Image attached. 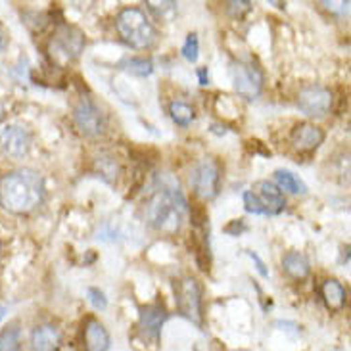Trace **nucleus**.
Instances as JSON below:
<instances>
[{"instance_id": "1", "label": "nucleus", "mask_w": 351, "mask_h": 351, "mask_svg": "<svg viewBox=\"0 0 351 351\" xmlns=\"http://www.w3.org/2000/svg\"><path fill=\"white\" fill-rule=\"evenodd\" d=\"M45 198V180L33 169H18L0 179V206L14 213L25 215L40 206Z\"/></svg>"}, {"instance_id": "2", "label": "nucleus", "mask_w": 351, "mask_h": 351, "mask_svg": "<svg viewBox=\"0 0 351 351\" xmlns=\"http://www.w3.org/2000/svg\"><path fill=\"white\" fill-rule=\"evenodd\" d=\"M184 213H186V199L180 194L179 184L177 186L163 184L162 189L154 194L152 199L148 202V208H146L148 223L156 230L165 232V234L179 232Z\"/></svg>"}, {"instance_id": "3", "label": "nucleus", "mask_w": 351, "mask_h": 351, "mask_svg": "<svg viewBox=\"0 0 351 351\" xmlns=\"http://www.w3.org/2000/svg\"><path fill=\"white\" fill-rule=\"evenodd\" d=\"M117 31L123 38L125 45L136 50L150 48L156 40V29L150 23V19L146 18L143 10L138 8H125L117 16Z\"/></svg>"}, {"instance_id": "4", "label": "nucleus", "mask_w": 351, "mask_h": 351, "mask_svg": "<svg viewBox=\"0 0 351 351\" xmlns=\"http://www.w3.org/2000/svg\"><path fill=\"white\" fill-rule=\"evenodd\" d=\"M244 206L246 211L256 215H278L285 211L286 199L282 190L269 180H259L252 190L244 192Z\"/></svg>"}, {"instance_id": "5", "label": "nucleus", "mask_w": 351, "mask_h": 351, "mask_svg": "<svg viewBox=\"0 0 351 351\" xmlns=\"http://www.w3.org/2000/svg\"><path fill=\"white\" fill-rule=\"evenodd\" d=\"M83 48H85V37L79 29L71 25H60L48 43V56L52 64L66 66L83 52Z\"/></svg>"}, {"instance_id": "6", "label": "nucleus", "mask_w": 351, "mask_h": 351, "mask_svg": "<svg viewBox=\"0 0 351 351\" xmlns=\"http://www.w3.org/2000/svg\"><path fill=\"white\" fill-rule=\"evenodd\" d=\"M175 295H177V307L184 319L190 323L204 324V305H202V288L194 276H182L175 282Z\"/></svg>"}, {"instance_id": "7", "label": "nucleus", "mask_w": 351, "mask_h": 351, "mask_svg": "<svg viewBox=\"0 0 351 351\" xmlns=\"http://www.w3.org/2000/svg\"><path fill=\"white\" fill-rule=\"evenodd\" d=\"M190 184L199 198H215L221 189V165L217 160L206 158L196 163V167L192 169V175H190Z\"/></svg>"}, {"instance_id": "8", "label": "nucleus", "mask_w": 351, "mask_h": 351, "mask_svg": "<svg viewBox=\"0 0 351 351\" xmlns=\"http://www.w3.org/2000/svg\"><path fill=\"white\" fill-rule=\"evenodd\" d=\"M230 77L237 93L246 100H254L261 95L263 88V73L252 62H232Z\"/></svg>"}, {"instance_id": "9", "label": "nucleus", "mask_w": 351, "mask_h": 351, "mask_svg": "<svg viewBox=\"0 0 351 351\" xmlns=\"http://www.w3.org/2000/svg\"><path fill=\"white\" fill-rule=\"evenodd\" d=\"M73 121H75L79 133L85 134V136H90V138L100 136L106 131L104 112L86 96H83L77 102L75 110H73Z\"/></svg>"}, {"instance_id": "10", "label": "nucleus", "mask_w": 351, "mask_h": 351, "mask_svg": "<svg viewBox=\"0 0 351 351\" xmlns=\"http://www.w3.org/2000/svg\"><path fill=\"white\" fill-rule=\"evenodd\" d=\"M332 93L321 85H307L298 95V108L309 117H323L332 108Z\"/></svg>"}, {"instance_id": "11", "label": "nucleus", "mask_w": 351, "mask_h": 351, "mask_svg": "<svg viewBox=\"0 0 351 351\" xmlns=\"http://www.w3.org/2000/svg\"><path fill=\"white\" fill-rule=\"evenodd\" d=\"M31 143H33L31 133L25 127H19V125H8L0 133V148H2V152L8 154L12 158L25 156L31 148Z\"/></svg>"}, {"instance_id": "12", "label": "nucleus", "mask_w": 351, "mask_h": 351, "mask_svg": "<svg viewBox=\"0 0 351 351\" xmlns=\"http://www.w3.org/2000/svg\"><path fill=\"white\" fill-rule=\"evenodd\" d=\"M290 143L300 154L315 152L324 143V131L313 123H298L290 133Z\"/></svg>"}, {"instance_id": "13", "label": "nucleus", "mask_w": 351, "mask_h": 351, "mask_svg": "<svg viewBox=\"0 0 351 351\" xmlns=\"http://www.w3.org/2000/svg\"><path fill=\"white\" fill-rule=\"evenodd\" d=\"M165 319H167V311H165L163 305L156 304L143 307V311H141V330H143L144 336L150 338V340H158Z\"/></svg>"}, {"instance_id": "14", "label": "nucleus", "mask_w": 351, "mask_h": 351, "mask_svg": "<svg viewBox=\"0 0 351 351\" xmlns=\"http://www.w3.org/2000/svg\"><path fill=\"white\" fill-rule=\"evenodd\" d=\"M62 346V336L52 324H38L31 334V350L33 351H58Z\"/></svg>"}, {"instance_id": "15", "label": "nucleus", "mask_w": 351, "mask_h": 351, "mask_svg": "<svg viewBox=\"0 0 351 351\" xmlns=\"http://www.w3.org/2000/svg\"><path fill=\"white\" fill-rule=\"evenodd\" d=\"M85 346L88 351H108L110 350V334L104 324L96 319H86L85 324Z\"/></svg>"}, {"instance_id": "16", "label": "nucleus", "mask_w": 351, "mask_h": 351, "mask_svg": "<svg viewBox=\"0 0 351 351\" xmlns=\"http://www.w3.org/2000/svg\"><path fill=\"white\" fill-rule=\"evenodd\" d=\"M321 298H323L324 305L330 311H342L346 304H348L346 288L338 280H334V278H326L321 285Z\"/></svg>"}, {"instance_id": "17", "label": "nucleus", "mask_w": 351, "mask_h": 351, "mask_svg": "<svg viewBox=\"0 0 351 351\" xmlns=\"http://www.w3.org/2000/svg\"><path fill=\"white\" fill-rule=\"evenodd\" d=\"M282 269H285L286 275L294 278V280H304V278L309 276V271H311L307 257L304 254H300V252H288L282 257Z\"/></svg>"}, {"instance_id": "18", "label": "nucleus", "mask_w": 351, "mask_h": 351, "mask_svg": "<svg viewBox=\"0 0 351 351\" xmlns=\"http://www.w3.org/2000/svg\"><path fill=\"white\" fill-rule=\"evenodd\" d=\"M275 180L276 184H278V190H286L290 194H305L307 192V186L304 184V180L298 179L294 173L278 169V171H275Z\"/></svg>"}, {"instance_id": "19", "label": "nucleus", "mask_w": 351, "mask_h": 351, "mask_svg": "<svg viewBox=\"0 0 351 351\" xmlns=\"http://www.w3.org/2000/svg\"><path fill=\"white\" fill-rule=\"evenodd\" d=\"M169 114H171V119L180 127H189L192 121H194V108L186 102H180V100H175L169 104Z\"/></svg>"}, {"instance_id": "20", "label": "nucleus", "mask_w": 351, "mask_h": 351, "mask_svg": "<svg viewBox=\"0 0 351 351\" xmlns=\"http://www.w3.org/2000/svg\"><path fill=\"white\" fill-rule=\"evenodd\" d=\"M95 169L96 173H100L102 179L108 180V182H114L117 179V173H119V165L115 162V158L102 154L100 158H96Z\"/></svg>"}, {"instance_id": "21", "label": "nucleus", "mask_w": 351, "mask_h": 351, "mask_svg": "<svg viewBox=\"0 0 351 351\" xmlns=\"http://www.w3.org/2000/svg\"><path fill=\"white\" fill-rule=\"evenodd\" d=\"M0 351H21V334L18 326H8L0 332Z\"/></svg>"}, {"instance_id": "22", "label": "nucleus", "mask_w": 351, "mask_h": 351, "mask_svg": "<svg viewBox=\"0 0 351 351\" xmlns=\"http://www.w3.org/2000/svg\"><path fill=\"white\" fill-rule=\"evenodd\" d=\"M123 69L131 75L148 77L154 71V64L152 60H146V58H131L123 64Z\"/></svg>"}, {"instance_id": "23", "label": "nucleus", "mask_w": 351, "mask_h": 351, "mask_svg": "<svg viewBox=\"0 0 351 351\" xmlns=\"http://www.w3.org/2000/svg\"><path fill=\"white\" fill-rule=\"evenodd\" d=\"M146 6L150 8V12L156 14V18L171 19L177 14V2L165 0V2H146Z\"/></svg>"}, {"instance_id": "24", "label": "nucleus", "mask_w": 351, "mask_h": 351, "mask_svg": "<svg viewBox=\"0 0 351 351\" xmlns=\"http://www.w3.org/2000/svg\"><path fill=\"white\" fill-rule=\"evenodd\" d=\"M182 56L186 58L189 62H196L198 60V52H199V40H198V35L196 33H190L186 40H184V47H182Z\"/></svg>"}, {"instance_id": "25", "label": "nucleus", "mask_w": 351, "mask_h": 351, "mask_svg": "<svg viewBox=\"0 0 351 351\" xmlns=\"http://www.w3.org/2000/svg\"><path fill=\"white\" fill-rule=\"evenodd\" d=\"M250 10H252V2H247V0H232V2H227L228 16H232V18L242 19Z\"/></svg>"}, {"instance_id": "26", "label": "nucleus", "mask_w": 351, "mask_h": 351, "mask_svg": "<svg viewBox=\"0 0 351 351\" xmlns=\"http://www.w3.org/2000/svg\"><path fill=\"white\" fill-rule=\"evenodd\" d=\"M190 217H192V225L194 227H204L206 223H208V211L204 206H199V204H192V208H190Z\"/></svg>"}, {"instance_id": "27", "label": "nucleus", "mask_w": 351, "mask_h": 351, "mask_svg": "<svg viewBox=\"0 0 351 351\" xmlns=\"http://www.w3.org/2000/svg\"><path fill=\"white\" fill-rule=\"evenodd\" d=\"M86 295H88V302L93 304L95 309H106L108 307V300H106V295L102 290H98V288H88L86 290Z\"/></svg>"}, {"instance_id": "28", "label": "nucleus", "mask_w": 351, "mask_h": 351, "mask_svg": "<svg viewBox=\"0 0 351 351\" xmlns=\"http://www.w3.org/2000/svg\"><path fill=\"white\" fill-rule=\"evenodd\" d=\"M246 223H244V219H237V221H232L230 225L225 227V232L227 234H232V237H238L240 232H244L246 230Z\"/></svg>"}, {"instance_id": "29", "label": "nucleus", "mask_w": 351, "mask_h": 351, "mask_svg": "<svg viewBox=\"0 0 351 351\" xmlns=\"http://www.w3.org/2000/svg\"><path fill=\"white\" fill-rule=\"evenodd\" d=\"M247 256L252 257V261H254V263H256V269H257V273H259V275L263 276V278H267V276H269V271H267V267H265V263H263V261H261V257L257 256L256 252H246Z\"/></svg>"}, {"instance_id": "30", "label": "nucleus", "mask_w": 351, "mask_h": 351, "mask_svg": "<svg viewBox=\"0 0 351 351\" xmlns=\"http://www.w3.org/2000/svg\"><path fill=\"white\" fill-rule=\"evenodd\" d=\"M323 6H326L332 12H340V14H348L350 10V2H323Z\"/></svg>"}, {"instance_id": "31", "label": "nucleus", "mask_w": 351, "mask_h": 351, "mask_svg": "<svg viewBox=\"0 0 351 351\" xmlns=\"http://www.w3.org/2000/svg\"><path fill=\"white\" fill-rule=\"evenodd\" d=\"M8 43H10L8 31H6V27H4V25L0 23V52H4V50H6Z\"/></svg>"}, {"instance_id": "32", "label": "nucleus", "mask_w": 351, "mask_h": 351, "mask_svg": "<svg viewBox=\"0 0 351 351\" xmlns=\"http://www.w3.org/2000/svg\"><path fill=\"white\" fill-rule=\"evenodd\" d=\"M198 77H199V85H209V75H208V67H199L198 69Z\"/></svg>"}, {"instance_id": "33", "label": "nucleus", "mask_w": 351, "mask_h": 351, "mask_svg": "<svg viewBox=\"0 0 351 351\" xmlns=\"http://www.w3.org/2000/svg\"><path fill=\"white\" fill-rule=\"evenodd\" d=\"M4 115H6V110H4V104L0 102V121L4 119Z\"/></svg>"}, {"instance_id": "34", "label": "nucleus", "mask_w": 351, "mask_h": 351, "mask_svg": "<svg viewBox=\"0 0 351 351\" xmlns=\"http://www.w3.org/2000/svg\"><path fill=\"white\" fill-rule=\"evenodd\" d=\"M4 313H6V307H0V319L4 317Z\"/></svg>"}, {"instance_id": "35", "label": "nucleus", "mask_w": 351, "mask_h": 351, "mask_svg": "<svg viewBox=\"0 0 351 351\" xmlns=\"http://www.w3.org/2000/svg\"><path fill=\"white\" fill-rule=\"evenodd\" d=\"M0 247H2V242H0Z\"/></svg>"}]
</instances>
